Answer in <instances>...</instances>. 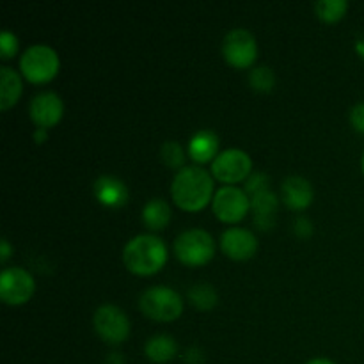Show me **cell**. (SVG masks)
Here are the masks:
<instances>
[{
  "label": "cell",
  "instance_id": "obj_30",
  "mask_svg": "<svg viewBox=\"0 0 364 364\" xmlns=\"http://www.w3.org/2000/svg\"><path fill=\"white\" fill-rule=\"evenodd\" d=\"M46 137H48V134H46V130H43V128H38V130H36L34 139H36V142H38V144H41V142H45Z\"/></svg>",
  "mask_w": 364,
  "mask_h": 364
},
{
  "label": "cell",
  "instance_id": "obj_20",
  "mask_svg": "<svg viewBox=\"0 0 364 364\" xmlns=\"http://www.w3.org/2000/svg\"><path fill=\"white\" fill-rule=\"evenodd\" d=\"M347 0H320L315 4V13L326 23H336L347 14Z\"/></svg>",
  "mask_w": 364,
  "mask_h": 364
},
{
  "label": "cell",
  "instance_id": "obj_14",
  "mask_svg": "<svg viewBox=\"0 0 364 364\" xmlns=\"http://www.w3.org/2000/svg\"><path fill=\"white\" fill-rule=\"evenodd\" d=\"M187 155L196 164H206L219 155V137L210 130H201L188 141Z\"/></svg>",
  "mask_w": 364,
  "mask_h": 364
},
{
  "label": "cell",
  "instance_id": "obj_18",
  "mask_svg": "<svg viewBox=\"0 0 364 364\" xmlns=\"http://www.w3.org/2000/svg\"><path fill=\"white\" fill-rule=\"evenodd\" d=\"M144 354L151 363H169L176 358L178 345L174 338L167 336V334H156V336H151L146 341Z\"/></svg>",
  "mask_w": 364,
  "mask_h": 364
},
{
  "label": "cell",
  "instance_id": "obj_31",
  "mask_svg": "<svg viewBox=\"0 0 364 364\" xmlns=\"http://www.w3.org/2000/svg\"><path fill=\"white\" fill-rule=\"evenodd\" d=\"M306 364H336V363H333L331 359H326V358H316V359H311V361H308Z\"/></svg>",
  "mask_w": 364,
  "mask_h": 364
},
{
  "label": "cell",
  "instance_id": "obj_22",
  "mask_svg": "<svg viewBox=\"0 0 364 364\" xmlns=\"http://www.w3.org/2000/svg\"><path fill=\"white\" fill-rule=\"evenodd\" d=\"M249 84L252 85V89H256V91L259 92L272 91L274 85H276L274 71L267 66L252 68L251 73H249Z\"/></svg>",
  "mask_w": 364,
  "mask_h": 364
},
{
  "label": "cell",
  "instance_id": "obj_19",
  "mask_svg": "<svg viewBox=\"0 0 364 364\" xmlns=\"http://www.w3.org/2000/svg\"><path fill=\"white\" fill-rule=\"evenodd\" d=\"M171 206L169 203L160 198L149 199L142 208V223L151 231H160L171 223Z\"/></svg>",
  "mask_w": 364,
  "mask_h": 364
},
{
  "label": "cell",
  "instance_id": "obj_13",
  "mask_svg": "<svg viewBox=\"0 0 364 364\" xmlns=\"http://www.w3.org/2000/svg\"><path fill=\"white\" fill-rule=\"evenodd\" d=\"M281 198L288 208L301 212L313 203L315 191L313 185L302 176H288L281 185Z\"/></svg>",
  "mask_w": 364,
  "mask_h": 364
},
{
  "label": "cell",
  "instance_id": "obj_4",
  "mask_svg": "<svg viewBox=\"0 0 364 364\" xmlns=\"http://www.w3.org/2000/svg\"><path fill=\"white\" fill-rule=\"evenodd\" d=\"M139 308L155 322H174L183 313V299L167 287H151L139 297Z\"/></svg>",
  "mask_w": 364,
  "mask_h": 364
},
{
  "label": "cell",
  "instance_id": "obj_25",
  "mask_svg": "<svg viewBox=\"0 0 364 364\" xmlns=\"http://www.w3.org/2000/svg\"><path fill=\"white\" fill-rule=\"evenodd\" d=\"M265 191H269V178H267L265 174L256 173V174H251V176L247 178V183H245V192H247L249 198H252V196L259 194V192H265Z\"/></svg>",
  "mask_w": 364,
  "mask_h": 364
},
{
  "label": "cell",
  "instance_id": "obj_29",
  "mask_svg": "<svg viewBox=\"0 0 364 364\" xmlns=\"http://www.w3.org/2000/svg\"><path fill=\"white\" fill-rule=\"evenodd\" d=\"M105 364H124L123 354H119V352H112V354L107 355Z\"/></svg>",
  "mask_w": 364,
  "mask_h": 364
},
{
  "label": "cell",
  "instance_id": "obj_15",
  "mask_svg": "<svg viewBox=\"0 0 364 364\" xmlns=\"http://www.w3.org/2000/svg\"><path fill=\"white\" fill-rule=\"evenodd\" d=\"M95 196L102 205L117 208L127 203L128 191L123 181L117 178L102 176L95 181Z\"/></svg>",
  "mask_w": 364,
  "mask_h": 364
},
{
  "label": "cell",
  "instance_id": "obj_28",
  "mask_svg": "<svg viewBox=\"0 0 364 364\" xmlns=\"http://www.w3.org/2000/svg\"><path fill=\"white\" fill-rule=\"evenodd\" d=\"M0 249H2V252H0V262L7 263V259H9L11 256V245L7 238H2V242H0Z\"/></svg>",
  "mask_w": 364,
  "mask_h": 364
},
{
  "label": "cell",
  "instance_id": "obj_24",
  "mask_svg": "<svg viewBox=\"0 0 364 364\" xmlns=\"http://www.w3.org/2000/svg\"><path fill=\"white\" fill-rule=\"evenodd\" d=\"M18 52V38L9 31H4L0 36V55L4 60H9Z\"/></svg>",
  "mask_w": 364,
  "mask_h": 364
},
{
  "label": "cell",
  "instance_id": "obj_2",
  "mask_svg": "<svg viewBox=\"0 0 364 364\" xmlns=\"http://www.w3.org/2000/svg\"><path fill=\"white\" fill-rule=\"evenodd\" d=\"M166 262L167 245L156 235H137L123 249V263L134 276H153L164 269Z\"/></svg>",
  "mask_w": 364,
  "mask_h": 364
},
{
  "label": "cell",
  "instance_id": "obj_32",
  "mask_svg": "<svg viewBox=\"0 0 364 364\" xmlns=\"http://www.w3.org/2000/svg\"><path fill=\"white\" fill-rule=\"evenodd\" d=\"M355 52L364 59V39H359V41L355 43Z\"/></svg>",
  "mask_w": 364,
  "mask_h": 364
},
{
  "label": "cell",
  "instance_id": "obj_9",
  "mask_svg": "<svg viewBox=\"0 0 364 364\" xmlns=\"http://www.w3.org/2000/svg\"><path fill=\"white\" fill-rule=\"evenodd\" d=\"M96 334L109 345H121L130 336V320L114 304L100 306L92 316Z\"/></svg>",
  "mask_w": 364,
  "mask_h": 364
},
{
  "label": "cell",
  "instance_id": "obj_17",
  "mask_svg": "<svg viewBox=\"0 0 364 364\" xmlns=\"http://www.w3.org/2000/svg\"><path fill=\"white\" fill-rule=\"evenodd\" d=\"M0 109L9 110L20 100L23 92V84L21 77L13 70V68L2 66L0 68Z\"/></svg>",
  "mask_w": 364,
  "mask_h": 364
},
{
  "label": "cell",
  "instance_id": "obj_23",
  "mask_svg": "<svg viewBox=\"0 0 364 364\" xmlns=\"http://www.w3.org/2000/svg\"><path fill=\"white\" fill-rule=\"evenodd\" d=\"M160 156H162L164 164L171 169H183L185 162V151L181 148L180 142L169 141L162 146V151H160Z\"/></svg>",
  "mask_w": 364,
  "mask_h": 364
},
{
  "label": "cell",
  "instance_id": "obj_33",
  "mask_svg": "<svg viewBox=\"0 0 364 364\" xmlns=\"http://www.w3.org/2000/svg\"><path fill=\"white\" fill-rule=\"evenodd\" d=\"M361 169H363V174H364V153H363V159H361Z\"/></svg>",
  "mask_w": 364,
  "mask_h": 364
},
{
  "label": "cell",
  "instance_id": "obj_26",
  "mask_svg": "<svg viewBox=\"0 0 364 364\" xmlns=\"http://www.w3.org/2000/svg\"><path fill=\"white\" fill-rule=\"evenodd\" d=\"M350 123L355 130L364 134V103H358V105L350 110Z\"/></svg>",
  "mask_w": 364,
  "mask_h": 364
},
{
  "label": "cell",
  "instance_id": "obj_12",
  "mask_svg": "<svg viewBox=\"0 0 364 364\" xmlns=\"http://www.w3.org/2000/svg\"><path fill=\"white\" fill-rule=\"evenodd\" d=\"M28 116L38 128L48 130L55 127L64 116V103L55 92H41L34 96L28 105Z\"/></svg>",
  "mask_w": 364,
  "mask_h": 364
},
{
  "label": "cell",
  "instance_id": "obj_3",
  "mask_svg": "<svg viewBox=\"0 0 364 364\" xmlns=\"http://www.w3.org/2000/svg\"><path fill=\"white\" fill-rule=\"evenodd\" d=\"M60 70L59 53L48 45H32L21 53V77L31 84H48L57 77Z\"/></svg>",
  "mask_w": 364,
  "mask_h": 364
},
{
  "label": "cell",
  "instance_id": "obj_5",
  "mask_svg": "<svg viewBox=\"0 0 364 364\" xmlns=\"http://www.w3.org/2000/svg\"><path fill=\"white\" fill-rule=\"evenodd\" d=\"M174 256L187 267H203L215 256V242L201 228L187 230L174 240Z\"/></svg>",
  "mask_w": 364,
  "mask_h": 364
},
{
  "label": "cell",
  "instance_id": "obj_16",
  "mask_svg": "<svg viewBox=\"0 0 364 364\" xmlns=\"http://www.w3.org/2000/svg\"><path fill=\"white\" fill-rule=\"evenodd\" d=\"M279 201L274 192L265 191L251 198V210L255 213V223L258 224L262 230H269L276 223V213Z\"/></svg>",
  "mask_w": 364,
  "mask_h": 364
},
{
  "label": "cell",
  "instance_id": "obj_21",
  "mask_svg": "<svg viewBox=\"0 0 364 364\" xmlns=\"http://www.w3.org/2000/svg\"><path fill=\"white\" fill-rule=\"evenodd\" d=\"M188 301H191V304L194 306V308L201 309V311H208V309L215 308L217 291L206 283L194 284V287L188 290Z\"/></svg>",
  "mask_w": 364,
  "mask_h": 364
},
{
  "label": "cell",
  "instance_id": "obj_6",
  "mask_svg": "<svg viewBox=\"0 0 364 364\" xmlns=\"http://www.w3.org/2000/svg\"><path fill=\"white\" fill-rule=\"evenodd\" d=\"M210 173H212L213 180L220 181L224 185L242 183V181H245L251 176L252 160L249 153H245L244 149H224L212 162Z\"/></svg>",
  "mask_w": 364,
  "mask_h": 364
},
{
  "label": "cell",
  "instance_id": "obj_8",
  "mask_svg": "<svg viewBox=\"0 0 364 364\" xmlns=\"http://www.w3.org/2000/svg\"><path fill=\"white\" fill-rule=\"evenodd\" d=\"M213 215L226 224H237L244 219L251 210V198L247 192L235 185H224L215 191L212 201Z\"/></svg>",
  "mask_w": 364,
  "mask_h": 364
},
{
  "label": "cell",
  "instance_id": "obj_11",
  "mask_svg": "<svg viewBox=\"0 0 364 364\" xmlns=\"http://www.w3.org/2000/svg\"><path fill=\"white\" fill-rule=\"evenodd\" d=\"M220 249L233 262H247L258 252V238L244 228H230L220 235Z\"/></svg>",
  "mask_w": 364,
  "mask_h": 364
},
{
  "label": "cell",
  "instance_id": "obj_7",
  "mask_svg": "<svg viewBox=\"0 0 364 364\" xmlns=\"http://www.w3.org/2000/svg\"><path fill=\"white\" fill-rule=\"evenodd\" d=\"M223 55L230 66L247 70L258 59V41L247 28H233L223 39Z\"/></svg>",
  "mask_w": 364,
  "mask_h": 364
},
{
  "label": "cell",
  "instance_id": "obj_10",
  "mask_svg": "<svg viewBox=\"0 0 364 364\" xmlns=\"http://www.w3.org/2000/svg\"><path fill=\"white\" fill-rule=\"evenodd\" d=\"M34 291V277L21 267H7L0 274V299H2L4 304H25V302L31 301Z\"/></svg>",
  "mask_w": 364,
  "mask_h": 364
},
{
  "label": "cell",
  "instance_id": "obj_27",
  "mask_svg": "<svg viewBox=\"0 0 364 364\" xmlns=\"http://www.w3.org/2000/svg\"><path fill=\"white\" fill-rule=\"evenodd\" d=\"M295 233H297L299 237H309V235L313 233V226L309 224L308 219L301 217V219L295 220Z\"/></svg>",
  "mask_w": 364,
  "mask_h": 364
},
{
  "label": "cell",
  "instance_id": "obj_1",
  "mask_svg": "<svg viewBox=\"0 0 364 364\" xmlns=\"http://www.w3.org/2000/svg\"><path fill=\"white\" fill-rule=\"evenodd\" d=\"M213 176L199 166H185L171 183V198L185 212H199L213 201Z\"/></svg>",
  "mask_w": 364,
  "mask_h": 364
}]
</instances>
